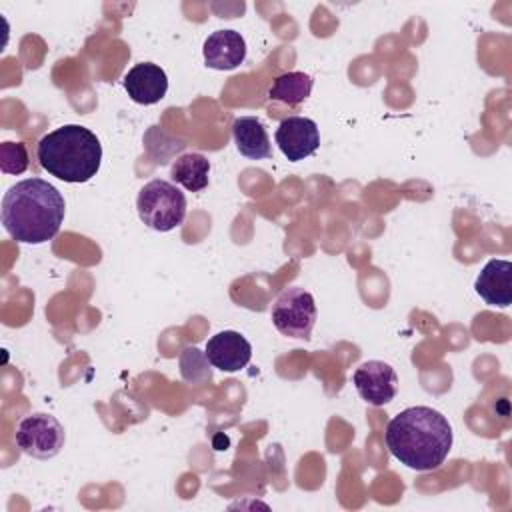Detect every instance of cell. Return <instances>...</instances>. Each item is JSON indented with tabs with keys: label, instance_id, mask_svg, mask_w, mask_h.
Returning a JSON list of instances; mask_svg holds the SVG:
<instances>
[{
	"label": "cell",
	"instance_id": "obj_1",
	"mask_svg": "<svg viewBox=\"0 0 512 512\" xmlns=\"http://www.w3.org/2000/svg\"><path fill=\"white\" fill-rule=\"evenodd\" d=\"M390 454L416 472L436 470L452 448V426L446 416L428 406H410L396 414L384 434Z\"/></svg>",
	"mask_w": 512,
	"mask_h": 512
},
{
	"label": "cell",
	"instance_id": "obj_2",
	"mask_svg": "<svg viewBox=\"0 0 512 512\" xmlns=\"http://www.w3.org/2000/svg\"><path fill=\"white\" fill-rule=\"evenodd\" d=\"M64 212V196L42 178L20 180L2 198L4 230L24 244L52 240L64 222Z\"/></svg>",
	"mask_w": 512,
	"mask_h": 512
},
{
	"label": "cell",
	"instance_id": "obj_3",
	"mask_svg": "<svg viewBox=\"0 0 512 512\" xmlns=\"http://www.w3.org/2000/svg\"><path fill=\"white\" fill-rule=\"evenodd\" d=\"M36 156L50 176L80 184L88 182L100 170L102 144L86 126L64 124L40 138Z\"/></svg>",
	"mask_w": 512,
	"mask_h": 512
},
{
	"label": "cell",
	"instance_id": "obj_4",
	"mask_svg": "<svg viewBox=\"0 0 512 512\" xmlns=\"http://www.w3.org/2000/svg\"><path fill=\"white\" fill-rule=\"evenodd\" d=\"M136 208L140 220L148 228L156 232H170L184 222L186 196L172 182L154 178L140 188Z\"/></svg>",
	"mask_w": 512,
	"mask_h": 512
},
{
	"label": "cell",
	"instance_id": "obj_5",
	"mask_svg": "<svg viewBox=\"0 0 512 512\" xmlns=\"http://www.w3.org/2000/svg\"><path fill=\"white\" fill-rule=\"evenodd\" d=\"M272 324L274 328L290 338L308 340L316 322V302L314 296L300 288H286L272 306Z\"/></svg>",
	"mask_w": 512,
	"mask_h": 512
},
{
	"label": "cell",
	"instance_id": "obj_6",
	"mask_svg": "<svg viewBox=\"0 0 512 512\" xmlns=\"http://www.w3.org/2000/svg\"><path fill=\"white\" fill-rule=\"evenodd\" d=\"M14 440L24 454L38 460H48L64 448L66 432L52 414L34 412L20 420Z\"/></svg>",
	"mask_w": 512,
	"mask_h": 512
},
{
	"label": "cell",
	"instance_id": "obj_7",
	"mask_svg": "<svg viewBox=\"0 0 512 512\" xmlns=\"http://www.w3.org/2000/svg\"><path fill=\"white\" fill-rule=\"evenodd\" d=\"M352 384L364 402L370 406H384L394 400L398 392V374L382 360H366L354 370Z\"/></svg>",
	"mask_w": 512,
	"mask_h": 512
},
{
	"label": "cell",
	"instance_id": "obj_8",
	"mask_svg": "<svg viewBox=\"0 0 512 512\" xmlns=\"http://www.w3.org/2000/svg\"><path fill=\"white\" fill-rule=\"evenodd\" d=\"M274 140L290 162H300L318 150L320 132L314 120L304 116H288L278 124Z\"/></svg>",
	"mask_w": 512,
	"mask_h": 512
},
{
	"label": "cell",
	"instance_id": "obj_9",
	"mask_svg": "<svg viewBox=\"0 0 512 512\" xmlns=\"http://www.w3.org/2000/svg\"><path fill=\"white\" fill-rule=\"evenodd\" d=\"M124 90L128 92L130 100L142 106H152L160 102L168 92V76L166 72L152 62H140L132 66L124 74Z\"/></svg>",
	"mask_w": 512,
	"mask_h": 512
},
{
	"label": "cell",
	"instance_id": "obj_10",
	"mask_svg": "<svg viewBox=\"0 0 512 512\" xmlns=\"http://www.w3.org/2000/svg\"><path fill=\"white\" fill-rule=\"evenodd\" d=\"M208 362L222 372H238L252 358L250 342L236 330H222L206 342Z\"/></svg>",
	"mask_w": 512,
	"mask_h": 512
},
{
	"label": "cell",
	"instance_id": "obj_11",
	"mask_svg": "<svg viewBox=\"0 0 512 512\" xmlns=\"http://www.w3.org/2000/svg\"><path fill=\"white\" fill-rule=\"evenodd\" d=\"M476 294L490 306L506 308L512 302V262L492 258L480 270L474 282Z\"/></svg>",
	"mask_w": 512,
	"mask_h": 512
},
{
	"label": "cell",
	"instance_id": "obj_12",
	"mask_svg": "<svg viewBox=\"0 0 512 512\" xmlns=\"http://www.w3.org/2000/svg\"><path fill=\"white\" fill-rule=\"evenodd\" d=\"M204 62L212 70H234L246 58V40L236 30H216L204 40Z\"/></svg>",
	"mask_w": 512,
	"mask_h": 512
},
{
	"label": "cell",
	"instance_id": "obj_13",
	"mask_svg": "<svg viewBox=\"0 0 512 512\" xmlns=\"http://www.w3.org/2000/svg\"><path fill=\"white\" fill-rule=\"evenodd\" d=\"M232 136L238 152L250 160L272 156L270 138L264 124L256 116H240L232 124Z\"/></svg>",
	"mask_w": 512,
	"mask_h": 512
},
{
	"label": "cell",
	"instance_id": "obj_14",
	"mask_svg": "<svg viewBox=\"0 0 512 512\" xmlns=\"http://www.w3.org/2000/svg\"><path fill=\"white\" fill-rule=\"evenodd\" d=\"M170 176L176 184H180L188 192H200L208 186L210 160L198 152L182 154L170 166Z\"/></svg>",
	"mask_w": 512,
	"mask_h": 512
},
{
	"label": "cell",
	"instance_id": "obj_15",
	"mask_svg": "<svg viewBox=\"0 0 512 512\" xmlns=\"http://www.w3.org/2000/svg\"><path fill=\"white\" fill-rule=\"evenodd\" d=\"M312 86H314V80L310 74L286 72V74H280L274 78V82L268 90V98L288 104V106H298L310 96Z\"/></svg>",
	"mask_w": 512,
	"mask_h": 512
},
{
	"label": "cell",
	"instance_id": "obj_16",
	"mask_svg": "<svg viewBox=\"0 0 512 512\" xmlns=\"http://www.w3.org/2000/svg\"><path fill=\"white\" fill-rule=\"evenodd\" d=\"M0 168L4 174H22L28 168L26 146L22 142H2Z\"/></svg>",
	"mask_w": 512,
	"mask_h": 512
}]
</instances>
